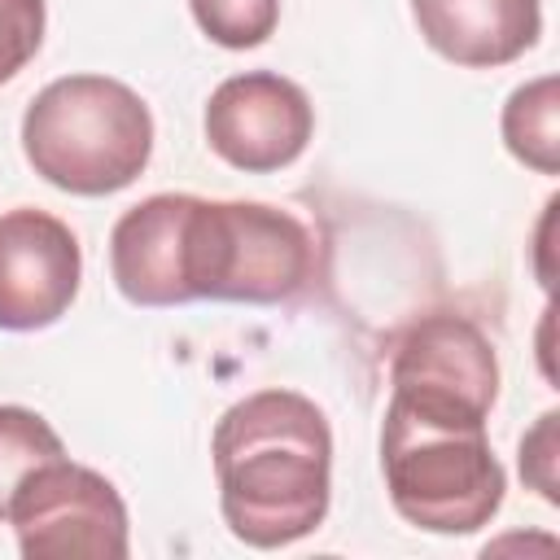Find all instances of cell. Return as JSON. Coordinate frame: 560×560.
I'll return each mask as SVG.
<instances>
[{
  "mask_svg": "<svg viewBox=\"0 0 560 560\" xmlns=\"http://www.w3.org/2000/svg\"><path fill=\"white\" fill-rule=\"evenodd\" d=\"M44 44V0H0V83H9Z\"/></svg>",
  "mask_w": 560,
  "mask_h": 560,
  "instance_id": "5bb4252c",
  "label": "cell"
},
{
  "mask_svg": "<svg viewBox=\"0 0 560 560\" xmlns=\"http://www.w3.org/2000/svg\"><path fill=\"white\" fill-rule=\"evenodd\" d=\"M188 9L219 48H258L280 22V0H188Z\"/></svg>",
  "mask_w": 560,
  "mask_h": 560,
  "instance_id": "4fadbf2b",
  "label": "cell"
},
{
  "mask_svg": "<svg viewBox=\"0 0 560 560\" xmlns=\"http://www.w3.org/2000/svg\"><path fill=\"white\" fill-rule=\"evenodd\" d=\"M83 249L70 223L18 206L0 214V328L35 332L57 324L79 298Z\"/></svg>",
  "mask_w": 560,
  "mask_h": 560,
  "instance_id": "ba28073f",
  "label": "cell"
},
{
  "mask_svg": "<svg viewBox=\"0 0 560 560\" xmlns=\"http://www.w3.org/2000/svg\"><path fill=\"white\" fill-rule=\"evenodd\" d=\"M389 385V398L424 416L486 424L499 398V359L490 337L472 319L424 315L394 346Z\"/></svg>",
  "mask_w": 560,
  "mask_h": 560,
  "instance_id": "8992f818",
  "label": "cell"
},
{
  "mask_svg": "<svg viewBox=\"0 0 560 560\" xmlns=\"http://www.w3.org/2000/svg\"><path fill=\"white\" fill-rule=\"evenodd\" d=\"M315 271L311 228L267 201L192 197L184 223L188 302L276 306L302 293Z\"/></svg>",
  "mask_w": 560,
  "mask_h": 560,
  "instance_id": "277c9868",
  "label": "cell"
},
{
  "mask_svg": "<svg viewBox=\"0 0 560 560\" xmlns=\"http://www.w3.org/2000/svg\"><path fill=\"white\" fill-rule=\"evenodd\" d=\"M411 22L438 57L494 70L538 44L542 0H411Z\"/></svg>",
  "mask_w": 560,
  "mask_h": 560,
  "instance_id": "30bf717a",
  "label": "cell"
},
{
  "mask_svg": "<svg viewBox=\"0 0 560 560\" xmlns=\"http://www.w3.org/2000/svg\"><path fill=\"white\" fill-rule=\"evenodd\" d=\"M381 472L394 512L424 534H472L503 508V464L486 424L424 416L398 398L381 424Z\"/></svg>",
  "mask_w": 560,
  "mask_h": 560,
  "instance_id": "3957f363",
  "label": "cell"
},
{
  "mask_svg": "<svg viewBox=\"0 0 560 560\" xmlns=\"http://www.w3.org/2000/svg\"><path fill=\"white\" fill-rule=\"evenodd\" d=\"M22 153L39 179L74 197H109L149 166L153 114L109 74H66L22 114Z\"/></svg>",
  "mask_w": 560,
  "mask_h": 560,
  "instance_id": "7a4b0ae2",
  "label": "cell"
},
{
  "mask_svg": "<svg viewBox=\"0 0 560 560\" xmlns=\"http://www.w3.org/2000/svg\"><path fill=\"white\" fill-rule=\"evenodd\" d=\"M66 455L57 429L31 411V407H13L0 402V521L9 516V503L18 494V486L48 459Z\"/></svg>",
  "mask_w": 560,
  "mask_h": 560,
  "instance_id": "7c38bea8",
  "label": "cell"
},
{
  "mask_svg": "<svg viewBox=\"0 0 560 560\" xmlns=\"http://www.w3.org/2000/svg\"><path fill=\"white\" fill-rule=\"evenodd\" d=\"M311 131V96L276 70L232 74L206 101V144L245 175H267L298 162Z\"/></svg>",
  "mask_w": 560,
  "mask_h": 560,
  "instance_id": "52a82bcc",
  "label": "cell"
},
{
  "mask_svg": "<svg viewBox=\"0 0 560 560\" xmlns=\"http://www.w3.org/2000/svg\"><path fill=\"white\" fill-rule=\"evenodd\" d=\"M560 83L556 74H542L525 88H516L503 105V144L516 162H525L538 175L560 171Z\"/></svg>",
  "mask_w": 560,
  "mask_h": 560,
  "instance_id": "8fae6325",
  "label": "cell"
},
{
  "mask_svg": "<svg viewBox=\"0 0 560 560\" xmlns=\"http://www.w3.org/2000/svg\"><path fill=\"white\" fill-rule=\"evenodd\" d=\"M219 512L245 547L276 551L315 534L332 499L328 416L293 389L232 402L210 438Z\"/></svg>",
  "mask_w": 560,
  "mask_h": 560,
  "instance_id": "6da1fadb",
  "label": "cell"
},
{
  "mask_svg": "<svg viewBox=\"0 0 560 560\" xmlns=\"http://www.w3.org/2000/svg\"><path fill=\"white\" fill-rule=\"evenodd\" d=\"M192 192H153L109 232V276L136 306H184V223Z\"/></svg>",
  "mask_w": 560,
  "mask_h": 560,
  "instance_id": "9c48e42d",
  "label": "cell"
},
{
  "mask_svg": "<svg viewBox=\"0 0 560 560\" xmlns=\"http://www.w3.org/2000/svg\"><path fill=\"white\" fill-rule=\"evenodd\" d=\"M556 411H547L534 433H525L521 442V477L547 499V503H560V490H556Z\"/></svg>",
  "mask_w": 560,
  "mask_h": 560,
  "instance_id": "9a60e30c",
  "label": "cell"
},
{
  "mask_svg": "<svg viewBox=\"0 0 560 560\" xmlns=\"http://www.w3.org/2000/svg\"><path fill=\"white\" fill-rule=\"evenodd\" d=\"M4 521L26 560H122L131 551L127 503L114 481L66 455L39 464L18 486Z\"/></svg>",
  "mask_w": 560,
  "mask_h": 560,
  "instance_id": "5b68a950",
  "label": "cell"
}]
</instances>
